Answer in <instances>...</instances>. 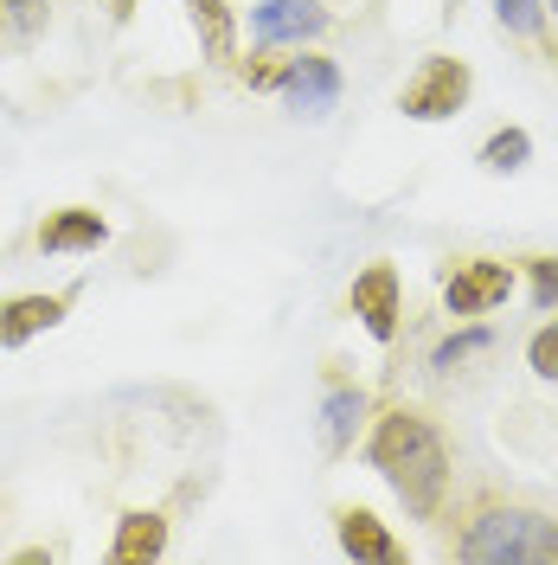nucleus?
I'll list each match as a JSON object with an SVG mask.
<instances>
[{
	"label": "nucleus",
	"mask_w": 558,
	"mask_h": 565,
	"mask_svg": "<svg viewBox=\"0 0 558 565\" xmlns=\"http://www.w3.org/2000/svg\"><path fill=\"white\" fill-rule=\"evenodd\" d=\"M250 33H257V45H289V39L328 33V13H321L314 0H257Z\"/></svg>",
	"instance_id": "nucleus-7"
},
{
	"label": "nucleus",
	"mask_w": 558,
	"mask_h": 565,
	"mask_svg": "<svg viewBox=\"0 0 558 565\" xmlns=\"http://www.w3.org/2000/svg\"><path fill=\"white\" fill-rule=\"evenodd\" d=\"M366 457H373V469L398 489V501H405L418 521H430V514L443 508V489H450V450H443L437 424L423 418V412H411V405L385 412L379 430H373V444H366Z\"/></svg>",
	"instance_id": "nucleus-1"
},
{
	"label": "nucleus",
	"mask_w": 558,
	"mask_h": 565,
	"mask_svg": "<svg viewBox=\"0 0 558 565\" xmlns=\"http://www.w3.org/2000/svg\"><path fill=\"white\" fill-rule=\"evenodd\" d=\"M526 154H533V136L526 129H501V136L482 141V168L489 174H514V168H526Z\"/></svg>",
	"instance_id": "nucleus-13"
},
{
	"label": "nucleus",
	"mask_w": 558,
	"mask_h": 565,
	"mask_svg": "<svg viewBox=\"0 0 558 565\" xmlns=\"http://www.w3.org/2000/svg\"><path fill=\"white\" fill-rule=\"evenodd\" d=\"M341 553L353 559H373V565H398L405 559V546L385 533V521H373L366 508H341Z\"/></svg>",
	"instance_id": "nucleus-10"
},
{
	"label": "nucleus",
	"mask_w": 558,
	"mask_h": 565,
	"mask_svg": "<svg viewBox=\"0 0 558 565\" xmlns=\"http://www.w3.org/2000/svg\"><path fill=\"white\" fill-rule=\"evenodd\" d=\"M347 309L366 321L373 341H391V334H398V316H405V309H398V270H391V264H366L347 289Z\"/></svg>",
	"instance_id": "nucleus-5"
},
{
	"label": "nucleus",
	"mask_w": 558,
	"mask_h": 565,
	"mask_svg": "<svg viewBox=\"0 0 558 565\" xmlns=\"http://www.w3.org/2000/svg\"><path fill=\"white\" fill-rule=\"evenodd\" d=\"M7 7V20L20 26V33H39L45 26V0H0Z\"/></svg>",
	"instance_id": "nucleus-19"
},
{
	"label": "nucleus",
	"mask_w": 558,
	"mask_h": 565,
	"mask_svg": "<svg viewBox=\"0 0 558 565\" xmlns=\"http://www.w3.org/2000/svg\"><path fill=\"white\" fill-rule=\"evenodd\" d=\"M193 7V26H200V45H206L212 65H232V45H238V33H232V7L225 0H186Z\"/></svg>",
	"instance_id": "nucleus-12"
},
{
	"label": "nucleus",
	"mask_w": 558,
	"mask_h": 565,
	"mask_svg": "<svg viewBox=\"0 0 558 565\" xmlns=\"http://www.w3.org/2000/svg\"><path fill=\"white\" fill-rule=\"evenodd\" d=\"M277 90L296 116H328L334 97H341V71H334V58H296V65L282 71Z\"/></svg>",
	"instance_id": "nucleus-6"
},
{
	"label": "nucleus",
	"mask_w": 558,
	"mask_h": 565,
	"mask_svg": "<svg viewBox=\"0 0 558 565\" xmlns=\"http://www.w3.org/2000/svg\"><path fill=\"white\" fill-rule=\"evenodd\" d=\"M507 296H514V264H501V257H462L443 277V309L450 316H489Z\"/></svg>",
	"instance_id": "nucleus-4"
},
{
	"label": "nucleus",
	"mask_w": 558,
	"mask_h": 565,
	"mask_svg": "<svg viewBox=\"0 0 558 565\" xmlns=\"http://www.w3.org/2000/svg\"><path fill=\"white\" fill-rule=\"evenodd\" d=\"M552 13H558V0H552Z\"/></svg>",
	"instance_id": "nucleus-21"
},
{
	"label": "nucleus",
	"mask_w": 558,
	"mask_h": 565,
	"mask_svg": "<svg viewBox=\"0 0 558 565\" xmlns=\"http://www.w3.org/2000/svg\"><path fill=\"white\" fill-rule=\"evenodd\" d=\"M360 412H366V398H360V392H334V398H328V450H347V444H353Z\"/></svg>",
	"instance_id": "nucleus-14"
},
{
	"label": "nucleus",
	"mask_w": 558,
	"mask_h": 565,
	"mask_svg": "<svg viewBox=\"0 0 558 565\" xmlns=\"http://www.w3.org/2000/svg\"><path fill=\"white\" fill-rule=\"evenodd\" d=\"M109 13H116V20H129V13H136V0H109Z\"/></svg>",
	"instance_id": "nucleus-20"
},
{
	"label": "nucleus",
	"mask_w": 558,
	"mask_h": 565,
	"mask_svg": "<svg viewBox=\"0 0 558 565\" xmlns=\"http://www.w3.org/2000/svg\"><path fill=\"white\" fill-rule=\"evenodd\" d=\"M469 90H475L469 65L437 52V58H423V65L405 77V90H398V109H405L411 122H443V116H455V109L469 104Z\"/></svg>",
	"instance_id": "nucleus-3"
},
{
	"label": "nucleus",
	"mask_w": 558,
	"mask_h": 565,
	"mask_svg": "<svg viewBox=\"0 0 558 565\" xmlns=\"http://www.w3.org/2000/svg\"><path fill=\"white\" fill-rule=\"evenodd\" d=\"M533 270V309H558V257H526Z\"/></svg>",
	"instance_id": "nucleus-17"
},
{
	"label": "nucleus",
	"mask_w": 558,
	"mask_h": 565,
	"mask_svg": "<svg viewBox=\"0 0 558 565\" xmlns=\"http://www.w3.org/2000/svg\"><path fill=\"white\" fill-rule=\"evenodd\" d=\"M526 360H533L539 380H558V321H546V328L526 341Z\"/></svg>",
	"instance_id": "nucleus-16"
},
{
	"label": "nucleus",
	"mask_w": 558,
	"mask_h": 565,
	"mask_svg": "<svg viewBox=\"0 0 558 565\" xmlns=\"http://www.w3.org/2000/svg\"><path fill=\"white\" fill-rule=\"evenodd\" d=\"M65 309L71 296H13V302H0V348H26L33 334L58 328Z\"/></svg>",
	"instance_id": "nucleus-8"
},
{
	"label": "nucleus",
	"mask_w": 558,
	"mask_h": 565,
	"mask_svg": "<svg viewBox=\"0 0 558 565\" xmlns=\"http://www.w3.org/2000/svg\"><path fill=\"white\" fill-rule=\"evenodd\" d=\"M462 559L475 565H558V521L533 508H489L462 533Z\"/></svg>",
	"instance_id": "nucleus-2"
},
{
	"label": "nucleus",
	"mask_w": 558,
	"mask_h": 565,
	"mask_svg": "<svg viewBox=\"0 0 558 565\" xmlns=\"http://www.w3.org/2000/svg\"><path fill=\"white\" fill-rule=\"evenodd\" d=\"M489 348V334H482V328H469V334H455V341H443V348H437V360H430V366H443V373H450L455 360H475V353Z\"/></svg>",
	"instance_id": "nucleus-18"
},
{
	"label": "nucleus",
	"mask_w": 558,
	"mask_h": 565,
	"mask_svg": "<svg viewBox=\"0 0 558 565\" xmlns=\"http://www.w3.org/2000/svg\"><path fill=\"white\" fill-rule=\"evenodd\" d=\"M109 238L104 212L90 206H58L45 225H39V250H97Z\"/></svg>",
	"instance_id": "nucleus-9"
},
{
	"label": "nucleus",
	"mask_w": 558,
	"mask_h": 565,
	"mask_svg": "<svg viewBox=\"0 0 558 565\" xmlns=\"http://www.w3.org/2000/svg\"><path fill=\"white\" fill-rule=\"evenodd\" d=\"M161 546H168V521H161L154 508H136V514H122V527H116V540H109V559L116 565L161 559Z\"/></svg>",
	"instance_id": "nucleus-11"
},
{
	"label": "nucleus",
	"mask_w": 558,
	"mask_h": 565,
	"mask_svg": "<svg viewBox=\"0 0 558 565\" xmlns=\"http://www.w3.org/2000/svg\"><path fill=\"white\" fill-rule=\"evenodd\" d=\"M494 13H501L507 33H526V39L546 26V7H539V0H494Z\"/></svg>",
	"instance_id": "nucleus-15"
}]
</instances>
